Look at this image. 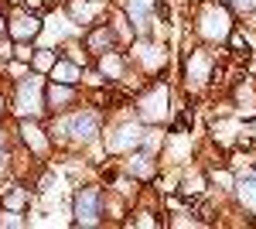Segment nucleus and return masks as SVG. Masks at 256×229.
<instances>
[{"mask_svg": "<svg viewBox=\"0 0 256 229\" xmlns=\"http://www.w3.org/2000/svg\"><path fill=\"white\" fill-rule=\"evenodd\" d=\"M4 24H7V21H4V18H0V31H4Z\"/></svg>", "mask_w": 256, "mask_h": 229, "instance_id": "obj_27", "label": "nucleus"}, {"mask_svg": "<svg viewBox=\"0 0 256 229\" xmlns=\"http://www.w3.org/2000/svg\"><path fill=\"white\" fill-rule=\"evenodd\" d=\"M7 168V147H4V137H0V171Z\"/></svg>", "mask_w": 256, "mask_h": 229, "instance_id": "obj_24", "label": "nucleus"}, {"mask_svg": "<svg viewBox=\"0 0 256 229\" xmlns=\"http://www.w3.org/2000/svg\"><path fill=\"white\" fill-rule=\"evenodd\" d=\"M229 24H232L229 11L218 7V4H208L198 14V35L202 38H212V41H222V38H229Z\"/></svg>", "mask_w": 256, "mask_h": 229, "instance_id": "obj_2", "label": "nucleus"}, {"mask_svg": "<svg viewBox=\"0 0 256 229\" xmlns=\"http://www.w3.org/2000/svg\"><path fill=\"white\" fill-rule=\"evenodd\" d=\"M236 7H239V11H246V14H253V11H256V0H236Z\"/></svg>", "mask_w": 256, "mask_h": 229, "instance_id": "obj_23", "label": "nucleus"}, {"mask_svg": "<svg viewBox=\"0 0 256 229\" xmlns=\"http://www.w3.org/2000/svg\"><path fill=\"white\" fill-rule=\"evenodd\" d=\"M7 55H10V45L4 41V45H0V58H7Z\"/></svg>", "mask_w": 256, "mask_h": 229, "instance_id": "obj_25", "label": "nucleus"}, {"mask_svg": "<svg viewBox=\"0 0 256 229\" xmlns=\"http://www.w3.org/2000/svg\"><path fill=\"white\" fill-rule=\"evenodd\" d=\"M20 134H24V144H31L38 154L48 151V137H44V130H38L31 120H24V123H20Z\"/></svg>", "mask_w": 256, "mask_h": 229, "instance_id": "obj_11", "label": "nucleus"}, {"mask_svg": "<svg viewBox=\"0 0 256 229\" xmlns=\"http://www.w3.org/2000/svg\"><path fill=\"white\" fill-rule=\"evenodd\" d=\"M52 82L76 86V82H79V65H76V62H55V65H52Z\"/></svg>", "mask_w": 256, "mask_h": 229, "instance_id": "obj_10", "label": "nucleus"}, {"mask_svg": "<svg viewBox=\"0 0 256 229\" xmlns=\"http://www.w3.org/2000/svg\"><path fill=\"white\" fill-rule=\"evenodd\" d=\"M10 38H18V41H24V38H34V35H41V18L38 14H18V18L10 21Z\"/></svg>", "mask_w": 256, "mask_h": 229, "instance_id": "obj_7", "label": "nucleus"}, {"mask_svg": "<svg viewBox=\"0 0 256 229\" xmlns=\"http://www.w3.org/2000/svg\"><path fill=\"white\" fill-rule=\"evenodd\" d=\"M86 48H89V52H99V55L113 52V31H110V24L96 28V31H92V35L86 38Z\"/></svg>", "mask_w": 256, "mask_h": 229, "instance_id": "obj_9", "label": "nucleus"}, {"mask_svg": "<svg viewBox=\"0 0 256 229\" xmlns=\"http://www.w3.org/2000/svg\"><path fill=\"white\" fill-rule=\"evenodd\" d=\"M68 14H72V21H89L92 14H99L96 4H86V0H72L68 4Z\"/></svg>", "mask_w": 256, "mask_h": 229, "instance_id": "obj_15", "label": "nucleus"}, {"mask_svg": "<svg viewBox=\"0 0 256 229\" xmlns=\"http://www.w3.org/2000/svg\"><path fill=\"white\" fill-rule=\"evenodd\" d=\"M68 99H76L72 86H65V82H52L48 86V106L52 110H62V103H68Z\"/></svg>", "mask_w": 256, "mask_h": 229, "instance_id": "obj_14", "label": "nucleus"}, {"mask_svg": "<svg viewBox=\"0 0 256 229\" xmlns=\"http://www.w3.org/2000/svg\"><path fill=\"white\" fill-rule=\"evenodd\" d=\"M239 198H242V205H246V209L256 212V174H253V178H246V181L239 185Z\"/></svg>", "mask_w": 256, "mask_h": 229, "instance_id": "obj_17", "label": "nucleus"}, {"mask_svg": "<svg viewBox=\"0 0 256 229\" xmlns=\"http://www.w3.org/2000/svg\"><path fill=\"white\" fill-rule=\"evenodd\" d=\"M58 58H55V52H34V69H52Z\"/></svg>", "mask_w": 256, "mask_h": 229, "instance_id": "obj_20", "label": "nucleus"}, {"mask_svg": "<svg viewBox=\"0 0 256 229\" xmlns=\"http://www.w3.org/2000/svg\"><path fill=\"white\" fill-rule=\"evenodd\" d=\"M24 202H28V188H18V191H10V195L4 198V205H7V209H20Z\"/></svg>", "mask_w": 256, "mask_h": 229, "instance_id": "obj_19", "label": "nucleus"}, {"mask_svg": "<svg viewBox=\"0 0 256 229\" xmlns=\"http://www.w3.org/2000/svg\"><path fill=\"white\" fill-rule=\"evenodd\" d=\"M140 140H144V127H140V123H123V127L113 130V134H106V147H110L113 154H120V151L137 147Z\"/></svg>", "mask_w": 256, "mask_h": 229, "instance_id": "obj_6", "label": "nucleus"}, {"mask_svg": "<svg viewBox=\"0 0 256 229\" xmlns=\"http://www.w3.org/2000/svg\"><path fill=\"white\" fill-rule=\"evenodd\" d=\"M208 72H212V58L205 55V52H192V58H188V79L195 86H202L208 79Z\"/></svg>", "mask_w": 256, "mask_h": 229, "instance_id": "obj_8", "label": "nucleus"}, {"mask_svg": "<svg viewBox=\"0 0 256 229\" xmlns=\"http://www.w3.org/2000/svg\"><path fill=\"white\" fill-rule=\"evenodd\" d=\"M44 110V96H41V79L31 76L28 82L18 86V113L24 120H34V116Z\"/></svg>", "mask_w": 256, "mask_h": 229, "instance_id": "obj_4", "label": "nucleus"}, {"mask_svg": "<svg viewBox=\"0 0 256 229\" xmlns=\"http://www.w3.org/2000/svg\"><path fill=\"white\" fill-rule=\"evenodd\" d=\"M99 69H102V76H110V82H116V79H123V58L116 52H106L99 58Z\"/></svg>", "mask_w": 256, "mask_h": 229, "instance_id": "obj_13", "label": "nucleus"}, {"mask_svg": "<svg viewBox=\"0 0 256 229\" xmlns=\"http://www.w3.org/2000/svg\"><path fill=\"white\" fill-rule=\"evenodd\" d=\"M158 0H130V21L137 24V28H144V21H147V11L154 7Z\"/></svg>", "mask_w": 256, "mask_h": 229, "instance_id": "obj_16", "label": "nucleus"}, {"mask_svg": "<svg viewBox=\"0 0 256 229\" xmlns=\"http://www.w3.org/2000/svg\"><path fill=\"white\" fill-rule=\"evenodd\" d=\"M0 226H28V219H20L18 212L10 209V212H7V215H4V219H0Z\"/></svg>", "mask_w": 256, "mask_h": 229, "instance_id": "obj_21", "label": "nucleus"}, {"mask_svg": "<svg viewBox=\"0 0 256 229\" xmlns=\"http://www.w3.org/2000/svg\"><path fill=\"white\" fill-rule=\"evenodd\" d=\"M0 113H4V96H0Z\"/></svg>", "mask_w": 256, "mask_h": 229, "instance_id": "obj_26", "label": "nucleus"}, {"mask_svg": "<svg viewBox=\"0 0 256 229\" xmlns=\"http://www.w3.org/2000/svg\"><path fill=\"white\" fill-rule=\"evenodd\" d=\"M96 127H99V120L96 113H72V116H65V120H58V140H68V144H89L92 137H96ZM55 134V130H52Z\"/></svg>", "mask_w": 256, "mask_h": 229, "instance_id": "obj_1", "label": "nucleus"}, {"mask_svg": "<svg viewBox=\"0 0 256 229\" xmlns=\"http://www.w3.org/2000/svg\"><path fill=\"white\" fill-rule=\"evenodd\" d=\"M126 171L147 178V174H150V157H147V154H134V157H130V164H126Z\"/></svg>", "mask_w": 256, "mask_h": 229, "instance_id": "obj_18", "label": "nucleus"}, {"mask_svg": "<svg viewBox=\"0 0 256 229\" xmlns=\"http://www.w3.org/2000/svg\"><path fill=\"white\" fill-rule=\"evenodd\" d=\"M99 215H102V191L99 188H79L76 195V222L79 226H96Z\"/></svg>", "mask_w": 256, "mask_h": 229, "instance_id": "obj_3", "label": "nucleus"}, {"mask_svg": "<svg viewBox=\"0 0 256 229\" xmlns=\"http://www.w3.org/2000/svg\"><path fill=\"white\" fill-rule=\"evenodd\" d=\"M140 120H160L168 113V86L164 82H154L147 93L140 96Z\"/></svg>", "mask_w": 256, "mask_h": 229, "instance_id": "obj_5", "label": "nucleus"}, {"mask_svg": "<svg viewBox=\"0 0 256 229\" xmlns=\"http://www.w3.org/2000/svg\"><path fill=\"white\" fill-rule=\"evenodd\" d=\"M134 55L147 65V69H158V65H164V52H160L158 45H147V41H140L137 48H134Z\"/></svg>", "mask_w": 256, "mask_h": 229, "instance_id": "obj_12", "label": "nucleus"}, {"mask_svg": "<svg viewBox=\"0 0 256 229\" xmlns=\"http://www.w3.org/2000/svg\"><path fill=\"white\" fill-rule=\"evenodd\" d=\"M14 55H18L20 62H28V58H34V52H31L28 45H18V48H14Z\"/></svg>", "mask_w": 256, "mask_h": 229, "instance_id": "obj_22", "label": "nucleus"}]
</instances>
